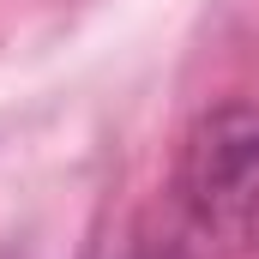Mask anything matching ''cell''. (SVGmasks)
<instances>
[{"instance_id": "cell-1", "label": "cell", "mask_w": 259, "mask_h": 259, "mask_svg": "<svg viewBox=\"0 0 259 259\" xmlns=\"http://www.w3.org/2000/svg\"><path fill=\"white\" fill-rule=\"evenodd\" d=\"M175 193L205 229H241L259 211V103H223L181 139Z\"/></svg>"}]
</instances>
